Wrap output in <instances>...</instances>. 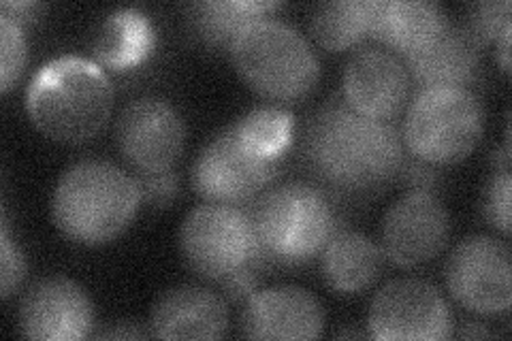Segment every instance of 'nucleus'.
Listing matches in <instances>:
<instances>
[{
	"label": "nucleus",
	"instance_id": "obj_1",
	"mask_svg": "<svg viewBox=\"0 0 512 341\" xmlns=\"http://www.w3.org/2000/svg\"><path fill=\"white\" fill-rule=\"evenodd\" d=\"M299 154L314 186L335 199L374 197L399 180L410 156L393 122L361 116L344 99L308 120Z\"/></svg>",
	"mask_w": 512,
	"mask_h": 341
},
{
	"label": "nucleus",
	"instance_id": "obj_2",
	"mask_svg": "<svg viewBox=\"0 0 512 341\" xmlns=\"http://www.w3.org/2000/svg\"><path fill=\"white\" fill-rule=\"evenodd\" d=\"M26 111L45 137L84 143L103 131L114 111V86L94 60L60 56L30 79Z\"/></svg>",
	"mask_w": 512,
	"mask_h": 341
},
{
	"label": "nucleus",
	"instance_id": "obj_3",
	"mask_svg": "<svg viewBox=\"0 0 512 341\" xmlns=\"http://www.w3.org/2000/svg\"><path fill=\"white\" fill-rule=\"evenodd\" d=\"M141 205L135 175L109 160H79L60 175L52 197L56 229L79 246L118 239Z\"/></svg>",
	"mask_w": 512,
	"mask_h": 341
},
{
	"label": "nucleus",
	"instance_id": "obj_4",
	"mask_svg": "<svg viewBox=\"0 0 512 341\" xmlns=\"http://www.w3.org/2000/svg\"><path fill=\"white\" fill-rule=\"evenodd\" d=\"M246 209L265 269L312 263L340 231V216L331 197L310 182L267 188Z\"/></svg>",
	"mask_w": 512,
	"mask_h": 341
},
{
	"label": "nucleus",
	"instance_id": "obj_5",
	"mask_svg": "<svg viewBox=\"0 0 512 341\" xmlns=\"http://www.w3.org/2000/svg\"><path fill=\"white\" fill-rule=\"evenodd\" d=\"M229 54L246 86L271 103H297L318 86V56L308 39L286 22H254L235 39Z\"/></svg>",
	"mask_w": 512,
	"mask_h": 341
},
{
	"label": "nucleus",
	"instance_id": "obj_6",
	"mask_svg": "<svg viewBox=\"0 0 512 341\" xmlns=\"http://www.w3.org/2000/svg\"><path fill=\"white\" fill-rule=\"evenodd\" d=\"M485 133V107L472 88H431L412 99L402 139L410 156L431 167L468 158Z\"/></svg>",
	"mask_w": 512,
	"mask_h": 341
},
{
	"label": "nucleus",
	"instance_id": "obj_7",
	"mask_svg": "<svg viewBox=\"0 0 512 341\" xmlns=\"http://www.w3.org/2000/svg\"><path fill=\"white\" fill-rule=\"evenodd\" d=\"M178 239L186 267L203 280L220 284L244 269L267 271L246 207L197 205L186 214Z\"/></svg>",
	"mask_w": 512,
	"mask_h": 341
},
{
	"label": "nucleus",
	"instance_id": "obj_8",
	"mask_svg": "<svg viewBox=\"0 0 512 341\" xmlns=\"http://www.w3.org/2000/svg\"><path fill=\"white\" fill-rule=\"evenodd\" d=\"M282 162L263 152L235 120L205 143L192 162L190 184L205 203L246 207L274 182Z\"/></svg>",
	"mask_w": 512,
	"mask_h": 341
},
{
	"label": "nucleus",
	"instance_id": "obj_9",
	"mask_svg": "<svg viewBox=\"0 0 512 341\" xmlns=\"http://www.w3.org/2000/svg\"><path fill=\"white\" fill-rule=\"evenodd\" d=\"M455 335V318L442 292L425 280L384 284L367 312V337L382 341H442Z\"/></svg>",
	"mask_w": 512,
	"mask_h": 341
},
{
	"label": "nucleus",
	"instance_id": "obj_10",
	"mask_svg": "<svg viewBox=\"0 0 512 341\" xmlns=\"http://www.w3.org/2000/svg\"><path fill=\"white\" fill-rule=\"evenodd\" d=\"M510 248L504 239L470 235L446 261L444 278L451 297L472 314L500 316L512 305Z\"/></svg>",
	"mask_w": 512,
	"mask_h": 341
},
{
	"label": "nucleus",
	"instance_id": "obj_11",
	"mask_svg": "<svg viewBox=\"0 0 512 341\" xmlns=\"http://www.w3.org/2000/svg\"><path fill=\"white\" fill-rule=\"evenodd\" d=\"M451 239V214L434 190L410 188L382 218L380 250L402 269L438 258Z\"/></svg>",
	"mask_w": 512,
	"mask_h": 341
},
{
	"label": "nucleus",
	"instance_id": "obj_12",
	"mask_svg": "<svg viewBox=\"0 0 512 341\" xmlns=\"http://www.w3.org/2000/svg\"><path fill=\"white\" fill-rule=\"evenodd\" d=\"M186 143L182 113L163 96H139L116 120V145L135 173L171 171Z\"/></svg>",
	"mask_w": 512,
	"mask_h": 341
},
{
	"label": "nucleus",
	"instance_id": "obj_13",
	"mask_svg": "<svg viewBox=\"0 0 512 341\" xmlns=\"http://www.w3.org/2000/svg\"><path fill=\"white\" fill-rule=\"evenodd\" d=\"M18 324L20 333L35 341L86 339L94 333V305L77 282L52 275L24 292Z\"/></svg>",
	"mask_w": 512,
	"mask_h": 341
},
{
	"label": "nucleus",
	"instance_id": "obj_14",
	"mask_svg": "<svg viewBox=\"0 0 512 341\" xmlns=\"http://www.w3.org/2000/svg\"><path fill=\"white\" fill-rule=\"evenodd\" d=\"M412 92L404 60L384 47H361L346 62L342 99L361 116L391 122Z\"/></svg>",
	"mask_w": 512,
	"mask_h": 341
},
{
	"label": "nucleus",
	"instance_id": "obj_15",
	"mask_svg": "<svg viewBox=\"0 0 512 341\" xmlns=\"http://www.w3.org/2000/svg\"><path fill=\"white\" fill-rule=\"evenodd\" d=\"M239 329L248 339H318L325 310L306 288L271 286L256 290L244 303Z\"/></svg>",
	"mask_w": 512,
	"mask_h": 341
},
{
	"label": "nucleus",
	"instance_id": "obj_16",
	"mask_svg": "<svg viewBox=\"0 0 512 341\" xmlns=\"http://www.w3.org/2000/svg\"><path fill=\"white\" fill-rule=\"evenodd\" d=\"M148 329L156 339H220L229 329V305L205 286H175L156 299Z\"/></svg>",
	"mask_w": 512,
	"mask_h": 341
},
{
	"label": "nucleus",
	"instance_id": "obj_17",
	"mask_svg": "<svg viewBox=\"0 0 512 341\" xmlns=\"http://www.w3.org/2000/svg\"><path fill=\"white\" fill-rule=\"evenodd\" d=\"M402 60L416 92L431 88H470L480 71V47L466 28L448 22L434 41Z\"/></svg>",
	"mask_w": 512,
	"mask_h": 341
},
{
	"label": "nucleus",
	"instance_id": "obj_18",
	"mask_svg": "<svg viewBox=\"0 0 512 341\" xmlns=\"http://www.w3.org/2000/svg\"><path fill=\"white\" fill-rule=\"evenodd\" d=\"M451 22L434 0H378L372 39L406 58L434 41Z\"/></svg>",
	"mask_w": 512,
	"mask_h": 341
},
{
	"label": "nucleus",
	"instance_id": "obj_19",
	"mask_svg": "<svg viewBox=\"0 0 512 341\" xmlns=\"http://www.w3.org/2000/svg\"><path fill=\"white\" fill-rule=\"evenodd\" d=\"M382 250L363 233L340 229L320 254V271L325 284L338 295H361L372 288L384 269Z\"/></svg>",
	"mask_w": 512,
	"mask_h": 341
},
{
	"label": "nucleus",
	"instance_id": "obj_20",
	"mask_svg": "<svg viewBox=\"0 0 512 341\" xmlns=\"http://www.w3.org/2000/svg\"><path fill=\"white\" fill-rule=\"evenodd\" d=\"M156 45V30L146 13L120 9L101 20L92 37L94 62L103 69L126 71L146 60Z\"/></svg>",
	"mask_w": 512,
	"mask_h": 341
},
{
	"label": "nucleus",
	"instance_id": "obj_21",
	"mask_svg": "<svg viewBox=\"0 0 512 341\" xmlns=\"http://www.w3.org/2000/svg\"><path fill=\"white\" fill-rule=\"evenodd\" d=\"M282 3H265V0H199L188 3L186 26L197 41L210 50L231 52L235 39L252 26L265 20L267 13L280 9Z\"/></svg>",
	"mask_w": 512,
	"mask_h": 341
},
{
	"label": "nucleus",
	"instance_id": "obj_22",
	"mask_svg": "<svg viewBox=\"0 0 512 341\" xmlns=\"http://www.w3.org/2000/svg\"><path fill=\"white\" fill-rule=\"evenodd\" d=\"M378 0H327L310 18L314 41L327 52H344L372 39Z\"/></svg>",
	"mask_w": 512,
	"mask_h": 341
},
{
	"label": "nucleus",
	"instance_id": "obj_23",
	"mask_svg": "<svg viewBox=\"0 0 512 341\" xmlns=\"http://www.w3.org/2000/svg\"><path fill=\"white\" fill-rule=\"evenodd\" d=\"M28 45L24 28L0 15V90L9 92L24 73Z\"/></svg>",
	"mask_w": 512,
	"mask_h": 341
},
{
	"label": "nucleus",
	"instance_id": "obj_24",
	"mask_svg": "<svg viewBox=\"0 0 512 341\" xmlns=\"http://www.w3.org/2000/svg\"><path fill=\"white\" fill-rule=\"evenodd\" d=\"M510 24L508 0H489V3H474L468 7L466 28L476 45L483 50L485 45L498 41L504 26Z\"/></svg>",
	"mask_w": 512,
	"mask_h": 341
},
{
	"label": "nucleus",
	"instance_id": "obj_25",
	"mask_svg": "<svg viewBox=\"0 0 512 341\" xmlns=\"http://www.w3.org/2000/svg\"><path fill=\"white\" fill-rule=\"evenodd\" d=\"M510 190L512 177L510 171H495L483 190V216L491 229L510 235Z\"/></svg>",
	"mask_w": 512,
	"mask_h": 341
},
{
	"label": "nucleus",
	"instance_id": "obj_26",
	"mask_svg": "<svg viewBox=\"0 0 512 341\" xmlns=\"http://www.w3.org/2000/svg\"><path fill=\"white\" fill-rule=\"evenodd\" d=\"M24 278L26 256L11 237L7 209H3V222H0V295L3 299H9L20 288Z\"/></svg>",
	"mask_w": 512,
	"mask_h": 341
},
{
	"label": "nucleus",
	"instance_id": "obj_27",
	"mask_svg": "<svg viewBox=\"0 0 512 341\" xmlns=\"http://www.w3.org/2000/svg\"><path fill=\"white\" fill-rule=\"evenodd\" d=\"M135 180L139 184L141 203L156 209L169 207L180 194V175L173 169L163 173H137Z\"/></svg>",
	"mask_w": 512,
	"mask_h": 341
},
{
	"label": "nucleus",
	"instance_id": "obj_28",
	"mask_svg": "<svg viewBox=\"0 0 512 341\" xmlns=\"http://www.w3.org/2000/svg\"><path fill=\"white\" fill-rule=\"evenodd\" d=\"M261 269H244L224 282H220L224 297L233 303H246L261 284Z\"/></svg>",
	"mask_w": 512,
	"mask_h": 341
},
{
	"label": "nucleus",
	"instance_id": "obj_29",
	"mask_svg": "<svg viewBox=\"0 0 512 341\" xmlns=\"http://www.w3.org/2000/svg\"><path fill=\"white\" fill-rule=\"evenodd\" d=\"M399 182L410 186V188L434 190V186L438 182V167H431L419 158L408 156L402 173H399Z\"/></svg>",
	"mask_w": 512,
	"mask_h": 341
},
{
	"label": "nucleus",
	"instance_id": "obj_30",
	"mask_svg": "<svg viewBox=\"0 0 512 341\" xmlns=\"http://www.w3.org/2000/svg\"><path fill=\"white\" fill-rule=\"evenodd\" d=\"M146 327L148 324L120 320V322L107 324V327H103L99 333H92V337L94 339H148L152 337V333Z\"/></svg>",
	"mask_w": 512,
	"mask_h": 341
},
{
	"label": "nucleus",
	"instance_id": "obj_31",
	"mask_svg": "<svg viewBox=\"0 0 512 341\" xmlns=\"http://www.w3.org/2000/svg\"><path fill=\"white\" fill-rule=\"evenodd\" d=\"M45 7L39 5V3H22V0H18V3H3L0 5V15H5V18L13 20L15 24H20L22 28L24 26H30L35 24L39 20V15Z\"/></svg>",
	"mask_w": 512,
	"mask_h": 341
},
{
	"label": "nucleus",
	"instance_id": "obj_32",
	"mask_svg": "<svg viewBox=\"0 0 512 341\" xmlns=\"http://www.w3.org/2000/svg\"><path fill=\"white\" fill-rule=\"evenodd\" d=\"M510 35H512V22L504 26L498 41H495V58L500 62V69L510 73Z\"/></svg>",
	"mask_w": 512,
	"mask_h": 341
},
{
	"label": "nucleus",
	"instance_id": "obj_33",
	"mask_svg": "<svg viewBox=\"0 0 512 341\" xmlns=\"http://www.w3.org/2000/svg\"><path fill=\"white\" fill-rule=\"evenodd\" d=\"M457 335L463 337V339H489V337H493V333L485 327L483 322H474V320L461 322V329H459Z\"/></svg>",
	"mask_w": 512,
	"mask_h": 341
},
{
	"label": "nucleus",
	"instance_id": "obj_34",
	"mask_svg": "<svg viewBox=\"0 0 512 341\" xmlns=\"http://www.w3.org/2000/svg\"><path fill=\"white\" fill-rule=\"evenodd\" d=\"M338 337H361L359 331H340Z\"/></svg>",
	"mask_w": 512,
	"mask_h": 341
}]
</instances>
